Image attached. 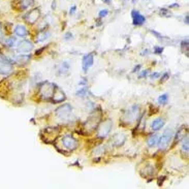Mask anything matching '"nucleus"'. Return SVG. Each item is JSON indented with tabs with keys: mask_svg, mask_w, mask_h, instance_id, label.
I'll return each mask as SVG.
<instances>
[{
	"mask_svg": "<svg viewBox=\"0 0 189 189\" xmlns=\"http://www.w3.org/2000/svg\"><path fill=\"white\" fill-rule=\"evenodd\" d=\"M144 170H145V175H143V176H153L155 174V170L152 164H148L147 166H145Z\"/></svg>",
	"mask_w": 189,
	"mask_h": 189,
	"instance_id": "393cba45",
	"label": "nucleus"
},
{
	"mask_svg": "<svg viewBox=\"0 0 189 189\" xmlns=\"http://www.w3.org/2000/svg\"><path fill=\"white\" fill-rule=\"evenodd\" d=\"M153 52H154V54H156V55H161L162 53H163V47H160V46L154 47Z\"/></svg>",
	"mask_w": 189,
	"mask_h": 189,
	"instance_id": "cd10ccee",
	"label": "nucleus"
},
{
	"mask_svg": "<svg viewBox=\"0 0 189 189\" xmlns=\"http://www.w3.org/2000/svg\"><path fill=\"white\" fill-rule=\"evenodd\" d=\"M4 36H5V32H4V29H3V25L0 23V42H4Z\"/></svg>",
	"mask_w": 189,
	"mask_h": 189,
	"instance_id": "c85d7f7f",
	"label": "nucleus"
},
{
	"mask_svg": "<svg viewBox=\"0 0 189 189\" xmlns=\"http://www.w3.org/2000/svg\"><path fill=\"white\" fill-rule=\"evenodd\" d=\"M140 114H141V107L139 105H135L127 112H124L122 121H125L126 124H131L139 119Z\"/></svg>",
	"mask_w": 189,
	"mask_h": 189,
	"instance_id": "f03ea898",
	"label": "nucleus"
},
{
	"mask_svg": "<svg viewBox=\"0 0 189 189\" xmlns=\"http://www.w3.org/2000/svg\"><path fill=\"white\" fill-rule=\"evenodd\" d=\"M13 62H17L20 65L23 64H27L30 61V56L28 54H19L14 58V60H11Z\"/></svg>",
	"mask_w": 189,
	"mask_h": 189,
	"instance_id": "2eb2a0df",
	"label": "nucleus"
},
{
	"mask_svg": "<svg viewBox=\"0 0 189 189\" xmlns=\"http://www.w3.org/2000/svg\"><path fill=\"white\" fill-rule=\"evenodd\" d=\"M40 18V9H33L30 11H28L25 16H24V19L27 22L28 24L32 25V24L36 23L37 20Z\"/></svg>",
	"mask_w": 189,
	"mask_h": 189,
	"instance_id": "9d476101",
	"label": "nucleus"
},
{
	"mask_svg": "<svg viewBox=\"0 0 189 189\" xmlns=\"http://www.w3.org/2000/svg\"><path fill=\"white\" fill-rule=\"evenodd\" d=\"M103 2H105V3H110L111 2V0H102Z\"/></svg>",
	"mask_w": 189,
	"mask_h": 189,
	"instance_id": "79ce46f5",
	"label": "nucleus"
},
{
	"mask_svg": "<svg viewBox=\"0 0 189 189\" xmlns=\"http://www.w3.org/2000/svg\"><path fill=\"white\" fill-rule=\"evenodd\" d=\"M46 48H47V47H42V48L38 49V50L35 52V55H36V56H38V55H40V54H42V53L44 52V50H46Z\"/></svg>",
	"mask_w": 189,
	"mask_h": 189,
	"instance_id": "e433bc0d",
	"label": "nucleus"
},
{
	"mask_svg": "<svg viewBox=\"0 0 189 189\" xmlns=\"http://www.w3.org/2000/svg\"><path fill=\"white\" fill-rule=\"evenodd\" d=\"M55 88H56V85L53 84V83H49V82H44L42 86L39 87V91H38V95L42 100H47L50 101L53 97L54 94Z\"/></svg>",
	"mask_w": 189,
	"mask_h": 189,
	"instance_id": "f257e3e1",
	"label": "nucleus"
},
{
	"mask_svg": "<svg viewBox=\"0 0 189 189\" xmlns=\"http://www.w3.org/2000/svg\"><path fill=\"white\" fill-rule=\"evenodd\" d=\"M13 63L14 62L11 61V59H9L6 56H3L2 54H0V74L7 77L13 74L14 72Z\"/></svg>",
	"mask_w": 189,
	"mask_h": 189,
	"instance_id": "7ed1b4c3",
	"label": "nucleus"
},
{
	"mask_svg": "<svg viewBox=\"0 0 189 189\" xmlns=\"http://www.w3.org/2000/svg\"><path fill=\"white\" fill-rule=\"evenodd\" d=\"M181 48H182V49H185V48L188 49V39H187V38L181 42Z\"/></svg>",
	"mask_w": 189,
	"mask_h": 189,
	"instance_id": "72a5a7b5",
	"label": "nucleus"
},
{
	"mask_svg": "<svg viewBox=\"0 0 189 189\" xmlns=\"http://www.w3.org/2000/svg\"><path fill=\"white\" fill-rule=\"evenodd\" d=\"M5 44V46L7 47V48H14V47L16 46V42H17V38L14 37V36H11V37H7L6 39H4V42H3Z\"/></svg>",
	"mask_w": 189,
	"mask_h": 189,
	"instance_id": "5701e85b",
	"label": "nucleus"
},
{
	"mask_svg": "<svg viewBox=\"0 0 189 189\" xmlns=\"http://www.w3.org/2000/svg\"><path fill=\"white\" fill-rule=\"evenodd\" d=\"M112 127H113V122H112V120L107 119L105 120V121L101 122L100 125H99L98 128H97V137H98V139H105V137L110 135V132H111Z\"/></svg>",
	"mask_w": 189,
	"mask_h": 189,
	"instance_id": "423d86ee",
	"label": "nucleus"
},
{
	"mask_svg": "<svg viewBox=\"0 0 189 189\" xmlns=\"http://www.w3.org/2000/svg\"><path fill=\"white\" fill-rule=\"evenodd\" d=\"M15 34L19 37H26L28 35V29L25 25H22V24H18L17 26L14 29Z\"/></svg>",
	"mask_w": 189,
	"mask_h": 189,
	"instance_id": "4468645a",
	"label": "nucleus"
},
{
	"mask_svg": "<svg viewBox=\"0 0 189 189\" xmlns=\"http://www.w3.org/2000/svg\"><path fill=\"white\" fill-rule=\"evenodd\" d=\"M33 48H34L33 42L28 39L21 40V42H19V44H17V51L20 54H27V53H30L33 50Z\"/></svg>",
	"mask_w": 189,
	"mask_h": 189,
	"instance_id": "1a4fd4ad",
	"label": "nucleus"
},
{
	"mask_svg": "<svg viewBox=\"0 0 189 189\" xmlns=\"http://www.w3.org/2000/svg\"><path fill=\"white\" fill-rule=\"evenodd\" d=\"M126 141V137L125 135L123 133H120V135H117L113 137V146L115 147H120V146H123L124 143Z\"/></svg>",
	"mask_w": 189,
	"mask_h": 189,
	"instance_id": "f3484780",
	"label": "nucleus"
},
{
	"mask_svg": "<svg viewBox=\"0 0 189 189\" xmlns=\"http://www.w3.org/2000/svg\"><path fill=\"white\" fill-rule=\"evenodd\" d=\"M72 107L69 103H64V105L57 107L56 111H55L56 116L61 120H67L68 117L72 115Z\"/></svg>",
	"mask_w": 189,
	"mask_h": 189,
	"instance_id": "0eeeda50",
	"label": "nucleus"
},
{
	"mask_svg": "<svg viewBox=\"0 0 189 189\" xmlns=\"http://www.w3.org/2000/svg\"><path fill=\"white\" fill-rule=\"evenodd\" d=\"M142 68V65L141 64H137V65H135V67H133V69H132V72L135 74V72H140V69Z\"/></svg>",
	"mask_w": 189,
	"mask_h": 189,
	"instance_id": "c9c22d12",
	"label": "nucleus"
},
{
	"mask_svg": "<svg viewBox=\"0 0 189 189\" xmlns=\"http://www.w3.org/2000/svg\"><path fill=\"white\" fill-rule=\"evenodd\" d=\"M62 144L63 147L65 148L66 150H68V151H74V150H76L79 147V142L72 135H66L63 137Z\"/></svg>",
	"mask_w": 189,
	"mask_h": 189,
	"instance_id": "6e6552de",
	"label": "nucleus"
},
{
	"mask_svg": "<svg viewBox=\"0 0 189 189\" xmlns=\"http://www.w3.org/2000/svg\"><path fill=\"white\" fill-rule=\"evenodd\" d=\"M60 128L59 127H47L42 131V139L44 140V143L52 144L55 142V140L58 137Z\"/></svg>",
	"mask_w": 189,
	"mask_h": 189,
	"instance_id": "20e7f679",
	"label": "nucleus"
},
{
	"mask_svg": "<svg viewBox=\"0 0 189 189\" xmlns=\"http://www.w3.org/2000/svg\"><path fill=\"white\" fill-rule=\"evenodd\" d=\"M164 180H165V177H162V180L161 179H158V186H162Z\"/></svg>",
	"mask_w": 189,
	"mask_h": 189,
	"instance_id": "ea45409f",
	"label": "nucleus"
},
{
	"mask_svg": "<svg viewBox=\"0 0 189 189\" xmlns=\"http://www.w3.org/2000/svg\"><path fill=\"white\" fill-rule=\"evenodd\" d=\"M185 23L188 24V15L186 16V18H185Z\"/></svg>",
	"mask_w": 189,
	"mask_h": 189,
	"instance_id": "a19ab883",
	"label": "nucleus"
},
{
	"mask_svg": "<svg viewBox=\"0 0 189 189\" xmlns=\"http://www.w3.org/2000/svg\"><path fill=\"white\" fill-rule=\"evenodd\" d=\"M76 11H77V6H76V5H72V6L70 7V9H69V14H70V15H74V14L76 13Z\"/></svg>",
	"mask_w": 189,
	"mask_h": 189,
	"instance_id": "58836bf2",
	"label": "nucleus"
},
{
	"mask_svg": "<svg viewBox=\"0 0 189 189\" xmlns=\"http://www.w3.org/2000/svg\"><path fill=\"white\" fill-rule=\"evenodd\" d=\"M173 137H174V130L172 128L165 129L163 131V133H162V135L159 137V140H158L157 146L159 148V150H165L170 146Z\"/></svg>",
	"mask_w": 189,
	"mask_h": 189,
	"instance_id": "39448f33",
	"label": "nucleus"
},
{
	"mask_svg": "<svg viewBox=\"0 0 189 189\" xmlns=\"http://www.w3.org/2000/svg\"><path fill=\"white\" fill-rule=\"evenodd\" d=\"M158 140H159V135H158L157 133H155V135H150L149 139H148V141H147L148 146H149L150 148L156 147L158 144Z\"/></svg>",
	"mask_w": 189,
	"mask_h": 189,
	"instance_id": "aec40b11",
	"label": "nucleus"
},
{
	"mask_svg": "<svg viewBox=\"0 0 189 189\" xmlns=\"http://www.w3.org/2000/svg\"><path fill=\"white\" fill-rule=\"evenodd\" d=\"M150 74V70L149 69H145V70H142V72L139 74V79H143V78H146L148 77Z\"/></svg>",
	"mask_w": 189,
	"mask_h": 189,
	"instance_id": "c756f323",
	"label": "nucleus"
},
{
	"mask_svg": "<svg viewBox=\"0 0 189 189\" xmlns=\"http://www.w3.org/2000/svg\"><path fill=\"white\" fill-rule=\"evenodd\" d=\"M51 36V32L50 31H46V30H42L38 33L37 37H36V42H42L44 40L48 39Z\"/></svg>",
	"mask_w": 189,
	"mask_h": 189,
	"instance_id": "412c9836",
	"label": "nucleus"
},
{
	"mask_svg": "<svg viewBox=\"0 0 189 189\" xmlns=\"http://www.w3.org/2000/svg\"><path fill=\"white\" fill-rule=\"evenodd\" d=\"M89 94H91L90 92H89L88 88H87V86H83L82 88H80L78 91L76 92V95L79 97H82V98H85V97L89 96Z\"/></svg>",
	"mask_w": 189,
	"mask_h": 189,
	"instance_id": "4be33fe9",
	"label": "nucleus"
},
{
	"mask_svg": "<svg viewBox=\"0 0 189 189\" xmlns=\"http://www.w3.org/2000/svg\"><path fill=\"white\" fill-rule=\"evenodd\" d=\"M160 76H161V72H152V74H151V76H150V77H151V79H153V80H154V79H158Z\"/></svg>",
	"mask_w": 189,
	"mask_h": 189,
	"instance_id": "473e14b6",
	"label": "nucleus"
},
{
	"mask_svg": "<svg viewBox=\"0 0 189 189\" xmlns=\"http://www.w3.org/2000/svg\"><path fill=\"white\" fill-rule=\"evenodd\" d=\"M109 15V11L107 9H101L100 11H99V18H105L107 16Z\"/></svg>",
	"mask_w": 189,
	"mask_h": 189,
	"instance_id": "7c9ffc66",
	"label": "nucleus"
},
{
	"mask_svg": "<svg viewBox=\"0 0 189 189\" xmlns=\"http://www.w3.org/2000/svg\"><path fill=\"white\" fill-rule=\"evenodd\" d=\"M165 124V121H164L163 118H157V119L153 120L151 123V128L153 131H158L162 128Z\"/></svg>",
	"mask_w": 189,
	"mask_h": 189,
	"instance_id": "dca6fc26",
	"label": "nucleus"
},
{
	"mask_svg": "<svg viewBox=\"0 0 189 189\" xmlns=\"http://www.w3.org/2000/svg\"><path fill=\"white\" fill-rule=\"evenodd\" d=\"M70 70V64L68 61H64V62L61 63L60 68H59V74H63V76H66V74H69Z\"/></svg>",
	"mask_w": 189,
	"mask_h": 189,
	"instance_id": "a211bd4d",
	"label": "nucleus"
},
{
	"mask_svg": "<svg viewBox=\"0 0 189 189\" xmlns=\"http://www.w3.org/2000/svg\"><path fill=\"white\" fill-rule=\"evenodd\" d=\"M168 94H166V93H164V94H162V95H160L159 97H158V103L159 105H168Z\"/></svg>",
	"mask_w": 189,
	"mask_h": 189,
	"instance_id": "a878e982",
	"label": "nucleus"
},
{
	"mask_svg": "<svg viewBox=\"0 0 189 189\" xmlns=\"http://www.w3.org/2000/svg\"><path fill=\"white\" fill-rule=\"evenodd\" d=\"M94 154H95V156H97V155H101V154H103L105 152V146H103V145H99V146H97L96 148L94 149Z\"/></svg>",
	"mask_w": 189,
	"mask_h": 189,
	"instance_id": "bb28decb",
	"label": "nucleus"
},
{
	"mask_svg": "<svg viewBox=\"0 0 189 189\" xmlns=\"http://www.w3.org/2000/svg\"><path fill=\"white\" fill-rule=\"evenodd\" d=\"M131 17H132V23L135 26H142L146 23V17L142 15L139 11L132 9V11H131Z\"/></svg>",
	"mask_w": 189,
	"mask_h": 189,
	"instance_id": "ddd939ff",
	"label": "nucleus"
},
{
	"mask_svg": "<svg viewBox=\"0 0 189 189\" xmlns=\"http://www.w3.org/2000/svg\"><path fill=\"white\" fill-rule=\"evenodd\" d=\"M64 39H65V40L72 39V33H70V32H67V33L64 35Z\"/></svg>",
	"mask_w": 189,
	"mask_h": 189,
	"instance_id": "f704fd0d",
	"label": "nucleus"
},
{
	"mask_svg": "<svg viewBox=\"0 0 189 189\" xmlns=\"http://www.w3.org/2000/svg\"><path fill=\"white\" fill-rule=\"evenodd\" d=\"M94 64V56L93 54H86L83 56L82 59V66H83V72H87L90 67H92Z\"/></svg>",
	"mask_w": 189,
	"mask_h": 189,
	"instance_id": "9b49d317",
	"label": "nucleus"
},
{
	"mask_svg": "<svg viewBox=\"0 0 189 189\" xmlns=\"http://www.w3.org/2000/svg\"><path fill=\"white\" fill-rule=\"evenodd\" d=\"M35 0H20L19 6L21 11H25V9H29L30 6H33Z\"/></svg>",
	"mask_w": 189,
	"mask_h": 189,
	"instance_id": "6ab92c4d",
	"label": "nucleus"
},
{
	"mask_svg": "<svg viewBox=\"0 0 189 189\" xmlns=\"http://www.w3.org/2000/svg\"><path fill=\"white\" fill-rule=\"evenodd\" d=\"M65 99H66V95L65 93H64V91L61 90L58 86H56L53 97L50 101H52L53 103H61L63 102V101H65Z\"/></svg>",
	"mask_w": 189,
	"mask_h": 189,
	"instance_id": "f8f14e48",
	"label": "nucleus"
},
{
	"mask_svg": "<svg viewBox=\"0 0 189 189\" xmlns=\"http://www.w3.org/2000/svg\"><path fill=\"white\" fill-rule=\"evenodd\" d=\"M79 85H80V86H87V79L83 78V80L79 82Z\"/></svg>",
	"mask_w": 189,
	"mask_h": 189,
	"instance_id": "4c0bfd02",
	"label": "nucleus"
},
{
	"mask_svg": "<svg viewBox=\"0 0 189 189\" xmlns=\"http://www.w3.org/2000/svg\"><path fill=\"white\" fill-rule=\"evenodd\" d=\"M189 142H188V137L187 135H184V139H183L182 142V152L185 154H188L189 151Z\"/></svg>",
	"mask_w": 189,
	"mask_h": 189,
	"instance_id": "b1692460",
	"label": "nucleus"
},
{
	"mask_svg": "<svg viewBox=\"0 0 189 189\" xmlns=\"http://www.w3.org/2000/svg\"><path fill=\"white\" fill-rule=\"evenodd\" d=\"M161 77V76H160ZM170 78V72H164L163 74H162V77H161V79H160V82H165L166 80H168V79Z\"/></svg>",
	"mask_w": 189,
	"mask_h": 189,
	"instance_id": "2f4dec72",
	"label": "nucleus"
}]
</instances>
